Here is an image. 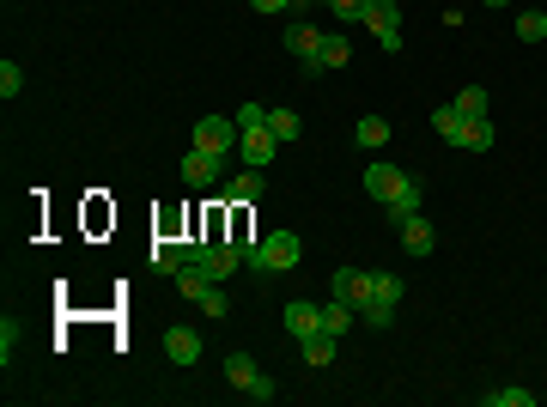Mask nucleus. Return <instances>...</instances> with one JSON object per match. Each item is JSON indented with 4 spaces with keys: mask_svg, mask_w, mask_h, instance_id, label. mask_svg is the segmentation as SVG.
<instances>
[{
    "mask_svg": "<svg viewBox=\"0 0 547 407\" xmlns=\"http://www.w3.org/2000/svg\"><path fill=\"white\" fill-rule=\"evenodd\" d=\"M347 55H353L347 31H329V37H323V55H317V67H323V73H329V67H347Z\"/></svg>",
    "mask_w": 547,
    "mask_h": 407,
    "instance_id": "nucleus-17",
    "label": "nucleus"
},
{
    "mask_svg": "<svg viewBox=\"0 0 547 407\" xmlns=\"http://www.w3.org/2000/svg\"><path fill=\"white\" fill-rule=\"evenodd\" d=\"M274 152H280V140L268 128V104H244L238 110V158H244L250 171H268Z\"/></svg>",
    "mask_w": 547,
    "mask_h": 407,
    "instance_id": "nucleus-2",
    "label": "nucleus"
},
{
    "mask_svg": "<svg viewBox=\"0 0 547 407\" xmlns=\"http://www.w3.org/2000/svg\"><path fill=\"white\" fill-rule=\"evenodd\" d=\"M371 280H377L371 268H335V280H329V298H341V304H353V310H359V304L371 298Z\"/></svg>",
    "mask_w": 547,
    "mask_h": 407,
    "instance_id": "nucleus-9",
    "label": "nucleus"
},
{
    "mask_svg": "<svg viewBox=\"0 0 547 407\" xmlns=\"http://www.w3.org/2000/svg\"><path fill=\"white\" fill-rule=\"evenodd\" d=\"M189 262V243H152V268L159 274H177Z\"/></svg>",
    "mask_w": 547,
    "mask_h": 407,
    "instance_id": "nucleus-18",
    "label": "nucleus"
},
{
    "mask_svg": "<svg viewBox=\"0 0 547 407\" xmlns=\"http://www.w3.org/2000/svg\"><path fill=\"white\" fill-rule=\"evenodd\" d=\"M189 262L195 268H207V280H231V274H238L244 268V243H219V237H207V243H189Z\"/></svg>",
    "mask_w": 547,
    "mask_h": 407,
    "instance_id": "nucleus-4",
    "label": "nucleus"
},
{
    "mask_svg": "<svg viewBox=\"0 0 547 407\" xmlns=\"http://www.w3.org/2000/svg\"><path fill=\"white\" fill-rule=\"evenodd\" d=\"M219 165H225V158H213V152H189L183 158V183L189 189H213L219 183Z\"/></svg>",
    "mask_w": 547,
    "mask_h": 407,
    "instance_id": "nucleus-12",
    "label": "nucleus"
},
{
    "mask_svg": "<svg viewBox=\"0 0 547 407\" xmlns=\"http://www.w3.org/2000/svg\"><path fill=\"white\" fill-rule=\"evenodd\" d=\"M365 7H371V0H329V13L341 25H365Z\"/></svg>",
    "mask_w": 547,
    "mask_h": 407,
    "instance_id": "nucleus-27",
    "label": "nucleus"
},
{
    "mask_svg": "<svg viewBox=\"0 0 547 407\" xmlns=\"http://www.w3.org/2000/svg\"><path fill=\"white\" fill-rule=\"evenodd\" d=\"M268 128H274V140H280V146H292V140H298V128H304V122H298V116H292V110H268Z\"/></svg>",
    "mask_w": 547,
    "mask_h": 407,
    "instance_id": "nucleus-22",
    "label": "nucleus"
},
{
    "mask_svg": "<svg viewBox=\"0 0 547 407\" xmlns=\"http://www.w3.org/2000/svg\"><path fill=\"white\" fill-rule=\"evenodd\" d=\"M177 286H183V298H195V304H201V292H207L213 280H207V268H195V262H183V268H177Z\"/></svg>",
    "mask_w": 547,
    "mask_h": 407,
    "instance_id": "nucleus-21",
    "label": "nucleus"
},
{
    "mask_svg": "<svg viewBox=\"0 0 547 407\" xmlns=\"http://www.w3.org/2000/svg\"><path fill=\"white\" fill-rule=\"evenodd\" d=\"M365 195H377L383 201V213H389V225H402L408 213H420V177H408V171H396V165H365Z\"/></svg>",
    "mask_w": 547,
    "mask_h": 407,
    "instance_id": "nucleus-1",
    "label": "nucleus"
},
{
    "mask_svg": "<svg viewBox=\"0 0 547 407\" xmlns=\"http://www.w3.org/2000/svg\"><path fill=\"white\" fill-rule=\"evenodd\" d=\"M481 7H511V0H481Z\"/></svg>",
    "mask_w": 547,
    "mask_h": 407,
    "instance_id": "nucleus-32",
    "label": "nucleus"
},
{
    "mask_svg": "<svg viewBox=\"0 0 547 407\" xmlns=\"http://www.w3.org/2000/svg\"><path fill=\"white\" fill-rule=\"evenodd\" d=\"M286 49L304 61V79H310V73H323V67H317V55H323V31H317V25H304V19L286 25Z\"/></svg>",
    "mask_w": 547,
    "mask_h": 407,
    "instance_id": "nucleus-8",
    "label": "nucleus"
},
{
    "mask_svg": "<svg viewBox=\"0 0 547 407\" xmlns=\"http://www.w3.org/2000/svg\"><path fill=\"white\" fill-rule=\"evenodd\" d=\"M298 256H304L298 231H268L262 243H244V268L250 274H286V268H298Z\"/></svg>",
    "mask_w": 547,
    "mask_h": 407,
    "instance_id": "nucleus-3",
    "label": "nucleus"
},
{
    "mask_svg": "<svg viewBox=\"0 0 547 407\" xmlns=\"http://www.w3.org/2000/svg\"><path fill=\"white\" fill-rule=\"evenodd\" d=\"M365 25H371V37H377L383 55H402V7H396V0H371Z\"/></svg>",
    "mask_w": 547,
    "mask_h": 407,
    "instance_id": "nucleus-6",
    "label": "nucleus"
},
{
    "mask_svg": "<svg viewBox=\"0 0 547 407\" xmlns=\"http://www.w3.org/2000/svg\"><path fill=\"white\" fill-rule=\"evenodd\" d=\"M517 37L523 43H547V13H517Z\"/></svg>",
    "mask_w": 547,
    "mask_h": 407,
    "instance_id": "nucleus-26",
    "label": "nucleus"
},
{
    "mask_svg": "<svg viewBox=\"0 0 547 407\" xmlns=\"http://www.w3.org/2000/svg\"><path fill=\"white\" fill-rule=\"evenodd\" d=\"M450 104H456L462 116H487V86H462V92H456Z\"/></svg>",
    "mask_w": 547,
    "mask_h": 407,
    "instance_id": "nucleus-25",
    "label": "nucleus"
},
{
    "mask_svg": "<svg viewBox=\"0 0 547 407\" xmlns=\"http://www.w3.org/2000/svg\"><path fill=\"white\" fill-rule=\"evenodd\" d=\"M256 13H286V7H298V0H250Z\"/></svg>",
    "mask_w": 547,
    "mask_h": 407,
    "instance_id": "nucleus-31",
    "label": "nucleus"
},
{
    "mask_svg": "<svg viewBox=\"0 0 547 407\" xmlns=\"http://www.w3.org/2000/svg\"><path fill=\"white\" fill-rule=\"evenodd\" d=\"M165 359H171V365H195V359H201V335L189 329V322L165 329Z\"/></svg>",
    "mask_w": 547,
    "mask_h": 407,
    "instance_id": "nucleus-11",
    "label": "nucleus"
},
{
    "mask_svg": "<svg viewBox=\"0 0 547 407\" xmlns=\"http://www.w3.org/2000/svg\"><path fill=\"white\" fill-rule=\"evenodd\" d=\"M353 140H359V146H389V122H383V116H359V122H353Z\"/></svg>",
    "mask_w": 547,
    "mask_h": 407,
    "instance_id": "nucleus-20",
    "label": "nucleus"
},
{
    "mask_svg": "<svg viewBox=\"0 0 547 407\" xmlns=\"http://www.w3.org/2000/svg\"><path fill=\"white\" fill-rule=\"evenodd\" d=\"M286 335H292V341H310V335H323V304H310V298L286 304Z\"/></svg>",
    "mask_w": 547,
    "mask_h": 407,
    "instance_id": "nucleus-10",
    "label": "nucleus"
},
{
    "mask_svg": "<svg viewBox=\"0 0 547 407\" xmlns=\"http://www.w3.org/2000/svg\"><path fill=\"white\" fill-rule=\"evenodd\" d=\"M13 353H19V322L0 316V365H13Z\"/></svg>",
    "mask_w": 547,
    "mask_h": 407,
    "instance_id": "nucleus-28",
    "label": "nucleus"
},
{
    "mask_svg": "<svg viewBox=\"0 0 547 407\" xmlns=\"http://www.w3.org/2000/svg\"><path fill=\"white\" fill-rule=\"evenodd\" d=\"M201 310H207V316H225V310H231V298L219 292V280H213V286L201 292Z\"/></svg>",
    "mask_w": 547,
    "mask_h": 407,
    "instance_id": "nucleus-30",
    "label": "nucleus"
},
{
    "mask_svg": "<svg viewBox=\"0 0 547 407\" xmlns=\"http://www.w3.org/2000/svg\"><path fill=\"white\" fill-rule=\"evenodd\" d=\"M396 231H402V250H408V256H432V219H426V213H408Z\"/></svg>",
    "mask_w": 547,
    "mask_h": 407,
    "instance_id": "nucleus-13",
    "label": "nucleus"
},
{
    "mask_svg": "<svg viewBox=\"0 0 547 407\" xmlns=\"http://www.w3.org/2000/svg\"><path fill=\"white\" fill-rule=\"evenodd\" d=\"M219 371H225V383H231V389H244L250 401H274V395H280V389L256 371V359H250V353H225V359H219Z\"/></svg>",
    "mask_w": 547,
    "mask_h": 407,
    "instance_id": "nucleus-5",
    "label": "nucleus"
},
{
    "mask_svg": "<svg viewBox=\"0 0 547 407\" xmlns=\"http://www.w3.org/2000/svg\"><path fill=\"white\" fill-rule=\"evenodd\" d=\"M487 407H535V389H487Z\"/></svg>",
    "mask_w": 547,
    "mask_h": 407,
    "instance_id": "nucleus-24",
    "label": "nucleus"
},
{
    "mask_svg": "<svg viewBox=\"0 0 547 407\" xmlns=\"http://www.w3.org/2000/svg\"><path fill=\"white\" fill-rule=\"evenodd\" d=\"M0 92H7V98L25 92V67H19V61H0Z\"/></svg>",
    "mask_w": 547,
    "mask_h": 407,
    "instance_id": "nucleus-29",
    "label": "nucleus"
},
{
    "mask_svg": "<svg viewBox=\"0 0 547 407\" xmlns=\"http://www.w3.org/2000/svg\"><path fill=\"white\" fill-rule=\"evenodd\" d=\"M189 140H195V152H213V158L238 152V116H201Z\"/></svg>",
    "mask_w": 547,
    "mask_h": 407,
    "instance_id": "nucleus-7",
    "label": "nucleus"
},
{
    "mask_svg": "<svg viewBox=\"0 0 547 407\" xmlns=\"http://www.w3.org/2000/svg\"><path fill=\"white\" fill-rule=\"evenodd\" d=\"M225 195L238 201V207H250V201H262V171H244V177H231L225 183Z\"/></svg>",
    "mask_w": 547,
    "mask_h": 407,
    "instance_id": "nucleus-19",
    "label": "nucleus"
},
{
    "mask_svg": "<svg viewBox=\"0 0 547 407\" xmlns=\"http://www.w3.org/2000/svg\"><path fill=\"white\" fill-rule=\"evenodd\" d=\"M456 146H462V152H487V146H493V116H462Z\"/></svg>",
    "mask_w": 547,
    "mask_h": 407,
    "instance_id": "nucleus-14",
    "label": "nucleus"
},
{
    "mask_svg": "<svg viewBox=\"0 0 547 407\" xmlns=\"http://www.w3.org/2000/svg\"><path fill=\"white\" fill-rule=\"evenodd\" d=\"M353 316H359L353 304H341V298H329V304H323V335H335V341H341V335L353 329Z\"/></svg>",
    "mask_w": 547,
    "mask_h": 407,
    "instance_id": "nucleus-16",
    "label": "nucleus"
},
{
    "mask_svg": "<svg viewBox=\"0 0 547 407\" xmlns=\"http://www.w3.org/2000/svg\"><path fill=\"white\" fill-rule=\"evenodd\" d=\"M304 347V365L310 371H329L335 365V335H310V341H298Z\"/></svg>",
    "mask_w": 547,
    "mask_h": 407,
    "instance_id": "nucleus-15",
    "label": "nucleus"
},
{
    "mask_svg": "<svg viewBox=\"0 0 547 407\" xmlns=\"http://www.w3.org/2000/svg\"><path fill=\"white\" fill-rule=\"evenodd\" d=\"M432 128L456 146V134H462V110H456V104H438V110H432Z\"/></svg>",
    "mask_w": 547,
    "mask_h": 407,
    "instance_id": "nucleus-23",
    "label": "nucleus"
}]
</instances>
